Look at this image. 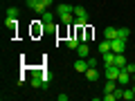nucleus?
Returning a JSON list of instances; mask_svg holds the SVG:
<instances>
[{"instance_id":"1","label":"nucleus","mask_w":135,"mask_h":101,"mask_svg":"<svg viewBox=\"0 0 135 101\" xmlns=\"http://www.w3.org/2000/svg\"><path fill=\"white\" fill-rule=\"evenodd\" d=\"M50 5H54V0H27V7H29L32 11H36V14L47 11Z\"/></svg>"},{"instance_id":"2","label":"nucleus","mask_w":135,"mask_h":101,"mask_svg":"<svg viewBox=\"0 0 135 101\" xmlns=\"http://www.w3.org/2000/svg\"><path fill=\"white\" fill-rule=\"evenodd\" d=\"M119 72H122L119 65H106V79H108V81H117Z\"/></svg>"},{"instance_id":"3","label":"nucleus","mask_w":135,"mask_h":101,"mask_svg":"<svg viewBox=\"0 0 135 101\" xmlns=\"http://www.w3.org/2000/svg\"><path fill=\"white\" fill-rule=\"evenodd\" d=\"M110 49L115 54H124V49H126V41L124 38H115V41H110Z\"/></svg>"},{"instance_id":"4","label":"nucleus","mask_w":135,"mask_h":101,"mask_svg":"<svg viewBox=\"0 0 135 101\" xmlns=\"http://www.w3.org/2000/svg\"><path fill=\"white\" fill-rule=\"evenodd\" d=\"M43 32H45V23L34 20L32 23V36H43Z\"/></svg>"},{"instance_id":"5","label":"nucleus","mask_w":135,"mask_h":101,"mask_svg":"<svg viewBox=\"0 0 135 101\" xmlns=\"http://www.w3.org/2000/svg\"><path fill=\"white\" fill-rule=\"evenodd\" d=\"M131 79H133V74H131V72H126V70H124V67H122V72H119V77H117V81H119V85H128V83H131Z\"/></svg>"},{"instance_id":"6","label":"nucleus","mask_w":135,"mask_h":101,"mask_svg":"<svg viewBox=\"0 0 135 101\" xmlns=\"http://www.w3.org/2000/svg\"><path fill=\"white\" fill-rule=\"evenodd\" d=\"M104 38H108V41L119 38V29H117V27H106V29H104Z\"/></svg>"},{"instance_id":"7","label":"nucleus","mask_w":135,"mask_h":101,"mask_svg":"<svg viewBox=\"0 0 135 101\" xmlns=\"http://www.w3.org/2000/svg\"><path fill=\"white\" fill-rule=\"evenodd\" d=\"M115 58H117V54L113 52H106V54H101V61H104V65H115Z\"/></svg>"},{"instance_id":"8","label":"nucleus","mask_w":135,"mask_h":101,"mask_svg":"<svg viewBox=\"0 0 135 101\" xmlns=\"http://www.w3.org/2000/svg\"><path fill=\"white\" fill-rule=\"evenodd\" d=\"M74 70H77L79 74H86V70H88V61H86V58H77V61H74Z\"/></svg>"},{"instance_id":"9","label":"nucleus","mask_w":135,"mask_h":101,"mask_svg":"<svg viewBox=\"0 0 135 101\" xmlns=\"http://www.w3.org/2000/svg\"><path fill=\"white\" fill-rule=\"evenodd\" d=\"M77 56L79 58H88V56H90V47H88V43H81L77 47Z\"/></svg>"},{"instance_id":"10","label":"nucleus","mask_w":135,"mask_h":101,"mask_svg":"<svg viewBox=\"0 0 135 101\" xmlns=\"http://www.w3.org/2000/svg\"><path fill=\"white\" fill-rule=\"evenodd\" d=\"M5 27L9 29V32H16V29H18V18H11V16H7V18H5Z\"/></svg>"},{"instance_id":"11","label":"nucleus","mask_w":135,"mask_h":101,"mask_svg":"<svg viewBox=\"0 0 135 101\" xmlns=\"http://www.w3.org/2000/svg\"><path fill=\"white\" fill-rule=\"evenodd\" d=\"M61 14H74V5H56V16Z\"/></svg>"},{"instance_id":"12","label":"nucleus","mask_w":135,"mask_h":101,"mask_svg":"<svg viewBox=\"0 0 135 101\" xmlns=\"http://www.w3.org/2000/svg\"><path fill=\"white\" fill-rule=\"evenodd\" d=\"M86 79H88L90 83H95L97 79H99V72H97V67H88V70H86Z\"/></svg>"},{"instance_id":"13","label":"nucleus","mask_w":135,"mask_h":101,"mask_svg":"<svg viewBox=\"0 0 135 101\" xmlns=\"http://www.w3.org/2000/svg\"><path fill=\"white\" fill-rule=\"evenodd\" d=\"M59 23H63V25H74V14H61V16H59Z\"/></svg>"},{"instance_id":"14","label":"nucleus","mask_w":135,"mask_h":101,"mask_svg":"<svg viewBox=\"0 0 135 101\" xmlns=\"http://www.w3.org/2000/svg\"><path fill=\"white\" fill-rule=\"evenodd\" d=\"M65 45H68V49H77L79 45H81V41H79L77 36H70V38L65 41Z\"/></svg>"},{"instance_id":"15","label":"nucleus","mask_w":135,"mask_h":101,"mask_svg":"<svg viewBox=\"0 0 135 101\" xmlns=\"http://www.w3.org/2000/svg\"><path fill=\"white\" fill-rule=\"evenodd\" d=\"M74 16H77V18H88V11H86V7L77 5V7H74Z\"/></svg>"},{"instance_id":"16","label":"nucleus","mask_w":135,"mask_h":101,"mask_svg":"<svg viewBox=\"0 0 135 101\" xmlns=\"http://www.w3.org/2000/svg\"><path fill=\"white\" fill-rule=\"evenodd\" d=\"M43 72H38V74H36V77H32V85L34 88H41V85H43Z\"/></svg>"},{"instance_id":"17","label":"nucleus","mask_w":135,"mask_h":101,"mask_svg":"<svg viewBox=\"0 0 135 101\" xmlns=\"http://www.w3.org/2000/svg\"><path fill=\"white\" fill-rule=\"evenodd\" d=\"M106 52H110V41H101L99 43V54H106Z\"/></svg>"},{"instance_id":"18","label":"nucleus","mask_w":135,"mask_h":101,"mask_svg":"<svg viewBox=\"0 0 135 101\" xmlns=\"http://www.w3.org/2000/svg\"><path fill=\"white\" fill-rule=\"evenodd\" d=\"M122 99H126V101H133V99H135V92L131 90L128 85H126V88H124V94H122Z\"/></svg>"},{"instance_id":"19","label":"nucleus","mask_w":135,"mask_h":101,"mask_svg":"<svg viewBox=\"0 0 135 101\" xmlns=\"http://www.w3.org/2000/svg\"><path fill=\"white\" fill-rule=\"evenodd\" d=\"M41 20H43V23H54V14L52 11H43V14H41Z\"/></svg>"},{"instance_id":"20","label":"nucleus","mask_w":135,"mask_h":101,"mask_svg":"<svg viewBox=\"0 0 135 101\" xmlns=\"http://www.w3.org/2000/svg\"><path fill=\"white\" fill-rule=\"evenodd\" d=\"M126 63H128V61H126V56H124V54H117V58H115V65H119V67H124Z\"/></svg>"},{"instance_id":"21","label":"nucleus","mask_w":135,"mask_h":101,"mask_svg":"<svg viewBox=\"0 0 135 101\" xmlns=\"http://www.w3.org/2000/svg\"><path fill=\"white\" fill-rule=\"evenodd\" d=\"M18 14L20 11L16 9V7H9V9H7V16H11V18H18Z\"/></svg>"},{"instance_id":"22","label":"nucleus","mask_w":135,"mask_h":101,"mask_svg":"<svg viewBox=\"0 0 135 101\" xmlns=\"http://www.w3.org/2000/svg\"><path fill=\"white\" fill-rule=\"evenodd\" d=\"M74 25H79V27H86V25H88V18H77V16H74Z\"/></svg>"},{"instance_id":"23","label":"nucleus","mask_w":135,"mask_h":101,"mask_svg":"<svg viewBox=\"0 0 135 101\" xmlns=\"http://www.w3.org/2000/svg\"><path fill=\"white\" fill-rule=\"evenodd\" d=\"M128 36H131V32H128V29H126V27H119V38H128Z\"/></svg>"},{"instance_id":"24","label":"nucleus","mask_w":135,"mask_h":101,"mask_svg":"<svg viewBox=\"0 0 135 101\" xmlns=\"http://www.w3.org/2000/svg\"><path fill=\"white\" fill-rule=\"evenodd\" d=\"M115 90V81H106V85H104V92H113Z\"/></svg>"},{"instance_id":"25","label":"nucleus","mask_w":135,"mask_h":101,"mask_svg":"<svg viewBox=\"0 0 135 101\" xmlns=\"http://www.w3.org/2000/svg\"><path fill=\"white\" fill-rule=\"evenodd\" d=\"M101 99H104V101H117L113 92H104V97H101Z\"/></svg>"},{"instance_id":"26","label":"nucleus","mask_w":135,"mask_h":101,"mask_svg":"<svg viewBox=\"0 0 135 101\" xmlns=\"http://www.w3.org/2000/svg\"><path fill=\"white\" fill-rule=\"evenodd\" d=\"M124 70H126V72H131V74H135V63H126V65H124Z\"/></svg>"},{"instance_id":"27","label":"nucleus","mask_w":135,"mask_h":101,"mask_svg":"<svg viewBox=\"0 0 135 101\" xmlns=\"http://www.w3.org/2000/svg\"><path fill=\"white\" fill-rule=\"evenodd\" d=\"M45 32H56V27H54V23H45Z\"/></svg>"},{"instance_id":"28","label":"nucleus","mask_w":135,"mask_h":101,"mask_svg":"<svg viewBox=\"0 0 135 101\" xmlns=\"http://www.w3.org/2000/svg\"><path fill=\"white\" fill-rule=\"evenodd\" d=\"M88 61V67H97V58H86Z\"/></svg>"},{"instance_id":"29","label":"nucleus","mask_w":135,"mask_h":101,"mask_svg":"<svg viewBox=\"0 0 135 101\" xmlns=\"http://www.w3.org/2000/svg\"><path fill=\"white\" fill-rule=\"evenodd\" d=\"M131 90H133V92H135V83H133V88H131Z\"/></svg>"},{"instance_id":"30","label":"nucleus","mask_w":135,"mask_h":101,"mask_svg":"<svg viewBox=\"0 0 135 101\" xmlns=\"http://www.w3.org/2000/svg\"><path fill=\"white\" fill-rule=\"evenodd\" d=\"M133 83H135V74H133Z\"/></svg>"}]
</instances>
